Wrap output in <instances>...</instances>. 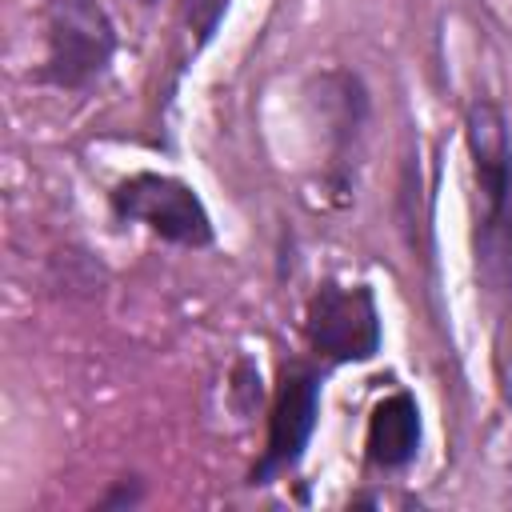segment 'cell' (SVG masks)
<instances>
[{
  "label": "cell",
  "instance_id": "6da1fadb",
  "mask_svg": "<svg viewBox=\"0 0 512 512\" xmlns=\"http://www.w3.org/2000/svg\"><path fill=\"white\" fill-rule=\"evenodd\" d=\"M468 152L476 176V252L492 280H504L512 264V144L504 128V112L492 100H476L468 108Z\"/></svg>",
  "mask_w": 512,
  "mask_h": 512
},
{
  "label": "cell",
  "instance_id": "7a4b0ae2",
  "mask_svg": "<svg viewBox=\"0 0 512 512\" xmlns=\"http://www.w3.org/2000/svg\"><path fill=\"white\" fill-rule=\"evenodd\" d=\"M116 52V32L96 0H48L40 80L56 88L92 84Z\"/></svg>",
  "mask_w": 512,
  "mask_h": 512
},
{
  "label": "cell",
  "instance_id": "3957f363",
  "mask_svg": "<svg viewBox=\"0 0 512 512\" xmlns=\"http://www.w3.org/2000/svg\"><path fill=\"white\" fill-rule=\"evenodd\" d=\"M112 208L120 220L148 224L152 232H160L172 244L200 248L212 240L208 208L200 204V196L184 180H172V176H156V172L128 176L124 184H116Z\"/></svg>",
  "mask_w": 512,
  "mask_h": 512
},
{
  "label": "cell",
  "instance_id": "277c9868",
  "mask_svg": "<svg viewBox=\"0 0 512 512\" xmlns=\"http://www.w3.org/2000/svg\"><path fill=\"white\" fill-rule=\"evenodd\" d=\"M304 332L312 348L336 364L372 360L380 352V312H376L372 292L364 284L356 288L324 284L308 304Z\"/></svg>",
  "mask_w": 512,
  "mask_h": 512
},
{
  "label": "cell",
  "instance_id": "5b68a950",
  "mask_svg": "<svg viewBox=\"0 0 512 512\" xmlns=\"http://www.w3.org/2000/svg\"><path fill=\"white\" fill-rule=\"evenodd\" d=\"M316 412H320L316 372H308L304 364L284 368L272 400V416H268V448L252 468V484H268L276 472H288L304 456V444L316 428Z\"/></svg>",
  "mask_w": 512,
  "mask_h": 512
},
{
  "label": "cell",
  "instance_id": "8992f818",
  "mask_svg": "<svg viewBox=\"0 0 512 512\" xmlns=\"http://www.w3.org/2000/svg\"><path fill=\"white\" fill-rule=\"evenodd\" d=\"M420 448V408L408 392L384 396L368 416V460L376 468H404Z\"/></svg>",
  "mask_w": 512,
  "mask_h": 512
},
{
  "label": "cell",
  "instance_id": "52a82bcc",
  "mask_svg": "<svg viewBox=\"0 0 512 512\" xmlns=\"http://www.w3.org/2000/svg\"><path fill=\"white\" fill-rule=\"evenodd\" d=\"M224 8H228V0H184V20H188L192 32L200 36V44L212 40V32H216Z\"/></svg>",
  "mask_w": 512,
  "mask_h": 512
}]
</instances>
